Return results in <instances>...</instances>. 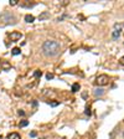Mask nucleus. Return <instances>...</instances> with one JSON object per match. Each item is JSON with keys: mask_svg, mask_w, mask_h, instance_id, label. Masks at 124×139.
Masks as SVG:
<instances>
[{"mask_svg": "<svg viewBox=\"0 0 124 139\" xmlns=\"http://www.w3.org/2000/svg\"><path fill=\"white\" fill-rule=\"evenodd\" d=\"M61 50V44L56 40H46L42 45V52L44 55L48 56V57H52L56 56L57 53Z\"/></svg>", "mask_w": 124, "mask_h": 139, "instance_id": "1", "label": "nucleus"}, {"mask_svg": "<svg viewBox=\"0 0 124 139\" xmlns=\"http://www.w3.org/2000/svg\"><path fill=\"white\" fill-rule=\"evenodd\" d=\"M0 21H3L5 25H14L16 24V17L11 13H4L0 16Z\"/></svg>", "mask_w": 124, "mask_h": 139, "instance_id": "2", "label": "nucleus"}, {"mask_svg": "<svg viewBox=\"0 0 124 139\" xmlns=\"http://www.w3.org/2000/svg\"><path fill=\"white\" fill-rule=\"evenodd\" d=\"M96 83L98 84V86H106V84L109 83V77L107 76V74H99V76L96 78Z\"/></svg>", "mask_w": 124, "mask_h": 139, "instance_id": "3", "label": "nucleus"}, {"mask_svg": "<svg viewBox=\"0 0 124 139\" xmlns=\"http://www.w3.org/2000/svg\"><path fill=\"white\" fill-rule=\"evenodd\" d=\"M9 37H10V40H11V41H17V40H20V39L23 37V34L21 33H17V31H13V33H10Z\"/></svg>", "mask_w": 124, "mask_h": 139, "instance_id": "4", "label": "nucleus"}, {"mask_svg": "<svg viewBox=\"0 0 124 139\" xmlns=\"http://www.w3.org/2000/svg\"><path fill=\"white\" fill-rule=\"evenodd\" d=\"M93 94H94L96 97H101V96H103V94H104V90H103L102 87H99V88H96L94 91H93Z\"/></svg>", "mask_w": 124, "mask_h": 139, "instance_id": "5", "label": "nucleus"}, {"mask_svg": "<svg viewBox=\"0 0 124 139\" xmlns=\"http://www.w3.org/2000/svg\"><path fill=\"white\" fill-rule=\"evenodd\" d=\"M46 19H50V13L44 11L42 14H40V16H39V20H40V21H44V20H46Z\"/></svg>", "mask_w": 124, "mask_h": 139, "instance_id": "6", "label": "nucleus"}, {"mask_svg": "<svg viewBox=\"0 0 124 139\" xmlns=\"http://www.w3.org/2000/svg\"><path fill=\"white\" fill-rule=\"evenodd\" d=\"M25 21L26 23H34L35 21V17H34V15H30V14H27V15H25Z\"/></svg>", "mask_w": 124, "mask_h": 139, "instance_id": "7", "label": "nucleus"}, {"mask_svg": "<svg viewBox=\"0 0 124 139\" xmlns=\"http://www.w3.org/2000/svg\"><path fill=\"white\" fill-rule=\"evenodd\" d=\"M119 36H120V30H117V29H116V30H113V33H112V37L114 39V40H117Z\"/></svg>", "mask_w": 124, "mask_h": 139, "instance_id": "8", "label": "nucleus"}, {"mask_svg": "<svg viewBox=\"0 0 124 139\" xmlns=\"http://www.w3.org/2000/svg\"><path fill=\"white\" fill-rule=\"evenodd\" d=\"M8 139H21V137L17 133H10V134H8Z\"/></svg>", "mask_w": 124, "mask_h": 139, "instance_id": "9", "label": "nucleus"}, {"mask_svg": "<svg viewBox=\"0 0 124 139\" xmlns=\"http://www.w3.org/2000/svg\"><path fill=\"white\" fill-rule=\"evenodd\" d=\"M79 83H73L72 84V92H78L79 91Z\"/></svg>", "mask_w": 124, "mask_h": 139, "instance_id": "10", "label": "nucleus"}, {"mask_svg": "<svg viewBox=\"0 0 124 139\" xmlns=\"http://www.w3.org/2000/svg\"><path fill=\"white\" fill-rule=\"evenodd\" d=\"M20 52H21V51H20V49H19V47H14V49H13V51H11V53H13L14 56L20 55Z\"/></svg>", "mask_w": 124, "mask_h": 139, "instance_id": "11", "label": "nucleus"}, {"mask_svg": "<svg viewBox=\"0 0 124 139\" xmlns=\"http://www.w3.org/2000/svg\"><path fill=\"white\" fill-rule=\"evenodd\" d=\"M27 124H29V122H27V121H21L19 125H20V128H24V127H26Z\"/></svg>", "mask_w": 124, "mask_h": 139, "instance_id": "12", "label": "nucleus"}, {"mask_svg": "<svg viewBox=\"0 0 124 139\" xmlns=\"http://www.w3.org/2000/svg\"><path fill=\"white\" fill-rule=\"evenodd\" d=\"M46 78H47V80H52V78H54V74H52V73H47V74H46Z\"/></svg>", "mask_w": 124, "mask_h": 139, "instance_id": "13", "label": "nucleus"}, {"mask_svg": "<svg viewBox=\"0 0 124 139\" xmlns=\"http://www.w3.org/2000/svg\"><path fill=\"white\" fill-rule=\"evenodd\" d=\"M36 135H37V132H31V133H30V137H31V138H35Z\"/></svg>", "mask_w": 124, "mask_h": 139, "instance_id": "14", "label": "nucleus"}, {"mask_svg": "<svg viewBox=\"0 0 124 139\" xmlns=\"http://www.w3.org/2000/svg\"><path fill=\"white\" fill-rule=\"evenodd\" d=\"M17 4V0H10V5H16Z\"/></svg>", "mask_w": 124, "mask_h": 139, "instance_id": "15", "label": "nucleus"}, {"mask_svg": "<svg viewBox=\"0 0 124 139\" xmlns=\"http://www.w3.org/2000/svg\"><path fill=\"white\" fill-rule=\"evenodd\" d=\"M50 104L52 106V107H56V106H58V102H51Z\"/></svg>", "mask_w": 124, "mask_h": 139, "instance_id": "16", "label": "nucleus"}, {"mask_svg": "<svg viewBox=\"0 0 124 139\" xmlns=\"http://www.w3.org/2000/svg\"><path fill=\"white\" fill-rule=\"evenodd\" d=\"M35 76H36V77L41 76V71H36V72H35Z\"/></svg>", "mask_w": 124, "mask_h": 139, "instance_id": "17", "label": "nucleus"}, {"mask_svg": "<svg viewBox=\"0 0 124 139\" xmlns=\"http://www.w3.org/2000/svg\"><path fill=\"white\" fill-rule=\"evenodd\" d=\"M19 115H23V117H24V115H25V112L20 109V111H19Z\"/></svg>", "mask_w": 124, "mask_h": 139, "instance_id": "18", "label": "nucleus"}, {"mask_svg": "<svg viewBox=\"0 0 124 139\" xmlns=\"http://www.w3.org/2000/svg\"><path fill=\"white\" fill-rule=\"evenodd\" d=\"M119 62H120V65H123V66H124V56H123V57L119 60Z\"/></svg>", "mask_w": 124, "mask_h": 139, "instance_id": "19", "label": "nucleus"}, {"mask_svg": "<svg viewBox=\"0 0 124 139\" xmlns=\"http://www.w3.org/2000/svg\"><path fill=\"white\" fill-rule=\"evenodd\" d=\"M86 114L91 115V109H89V108H87V109H86Z\"/></svg>", "mask_w": 124, "mask_h": 139, "instance_id": "20", "label": "nucleus"}, {"mask_svg": "<svg viewBox=\"0 0 124 139\" xmlns=\"http://www.w3.org/2000/svg\"><path fill=\"white\" fill-rule=\"evenodd\" d=\"M123 139H124V132H123Z\"/></svg>", "mask_w": 124, "mask_h": 139, "instance_id": "21", "label": "nucleus"}]
</instances>
